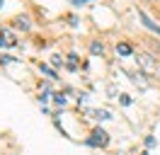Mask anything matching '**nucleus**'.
Listing matches in <instances>:
<instances>
[{"label":"nucleus","mask_w":160,"mask_h":155,"mask_svg":"<svg viewBox=\"0 0 160 155\" xmlns=\"http://www.w3.org/2000/svg\"><path fill=\"white\" fill-rule=\"evenodd\" d=\"M136 63H138V68L146 73V75L160 80V61L158 58H153L150 53H136Z\"/></svg>","instance_id":"f257e3e1"},{"label":"nucleus","mask_w":160,"mask_h":155,"mask_svg":"<svg viewBox=\"0 0 160 155\" xmlns=\"http://www.w3.org/2000/svg\"><path fill=\"white\" fill-rule=\"evenodd\" d=\"M107 143H109V136L104 133L102 128H95L92 136L88 138V145H107Z\"/></svg>","instance_id":"f03ea898"},{"label":"nucleus","mask_w":160,"mask_h":155,"mask_svg":"<svg viewBox=\"0 0 160 155\" xmlns=\"http://www.w3.org/2000/svg\"><path fill=\"white\" fill-rule=\"evenodd\" d=\"M138 17H141V22H143L146 27H148V29H153V32H155V34L160 37V27H158V24H155V22H153V19L148 17V15H146V12H143V10H138Z\"/></svg>","instance_id":"7ed1b4c3"},{"label":"nucleus","mask_w":160,"mask_h":155,"mask_svg":"<svg viewBox=\"0 0 160 155\" xmlns=\"http://www.w3.org/2000/svg\"><path fill=\"white\" fill-rule=\"evenodd\" d=\"M117 51H119L121 56H131V53H133V51H131V46H129V44H119V46H117Z\"/></svg>","instance_id":"20e7f679"},{"label":"nucleus","mask_w":160,"mask_h":155,"mask_svg":"<svg viewBox=\"0 0 160 155\" xmlns=\"http://www.w3.org/2000/svg\"><path fill=\"white\" fill-rule=\"evenodd\" d=\"M15 27H20V29H29V22H27V17H17V19H15Z\"/></svg>","instance_id":"39448f33"},{"label":"nucleus","mask_w":160,"mask_h":155,"mask_svg":"<svg viewBox=\"0 0 160 155\" xmlns=\"http://www.w3.org/2000/svg\"><path fill=\"white\" fill-rule=\"evenodd\" d=\"M10 44H15V39H12L10 34H2V37H0V46H10Z\"/></svg>","instance_id":"423d86ee"},{"label":"nucleus","mask_w":160,"mask_h":155,"mask_svg":"<svg viewBox=\"0 0 160 155\" xmlns=\"http://www.w3.org/2000/svg\"><path fill=\"white\" fill-rule=\"evenodd\" d=\"M92 53H102V51H104V48H102V44H92Z\"/></svg>","instance_id":"0eeeda50"},{"label":"nucleus","mask_w":160,"mask_h":155,"mask_svg":"<svg viewBox=\"0 0 160 155\" xmlns=\"http://www.w3.org/2000/svg\"><path fill=\"white\" fill-rule=\"evenodd\" d=\"M150 2H158V0H150Z\"/></svg>","instance_id":"6e6552de"},{"label":"nucleus","mask_w":160,"mask_h":155,"mask_svg":"<svg viewBox=\"0 0 160 155\" xmlns=\"http://www.w3.org/2000/svg\"><path fill=\"white\" fill-rule=\"evenodd\" d=\"M0 5H2V0H0Z\"/></svg>","instance_id":"1a4fd4ad"},{"label":"nucleus","mask_w":160,"mask_h":155,"mask_svg":"<svg viewBox=\"0 0 160 155\" xmlns=\"http://www.w3.org/2000/svg\"><path fill=\"white\" fill-rule=\"evenodd\" d=\"M143 155H146V153H143Z\"/></svg>","instance_id":"9d476101"}]
</instances>
